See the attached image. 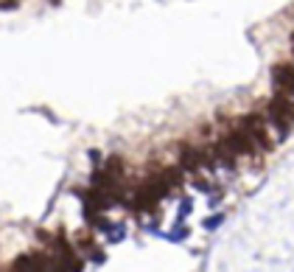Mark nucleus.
Here are the masks:
<instances>
[{
  "instance_id": "nucleus-6",
  "label": "nucleus",
  "mask_w": 294,
  "mask_h": 272,
  "mask_svg": "<svg viewBox=\"0 0 294 272\" xmlns=\"http://www.w3.org/2000/svg\"><path fill=\"white\" fill-rule=\"evenodd\" d=\"M291 45H294V36H291Z\"/></svg>"
},
{
  "instance_id": "nucleus-1",
  "label": "nucleus",
  "mask_w": 294,
  "mask_h": 272,
  "mask_svg": "<svg viewBox=\"0 0 294 272\" xmlns=\"http://www.w3.org/2000/svg\"><path fill=\"white\" fill-rule=\"evenodd\" d=\"M272 82H275L277 93L294 96V65H275L272 67Z\"/></svg>"
},
{
  "instance_id": "nucleus-3",
  "label": "nucleus",
  "mask_w": 294,
  "mask_h": 272,
  "mask_svg": "<svg viewBox=\"0 0 294 272\" xmlns=\"http://www.w3.org/2000/svg\"><path fill=\"white\" fill-rule=\"evenodd\" d=\"M191 236V230L185 227V222H177L174 224V230H168V233H162V239H165V242H185V239Z\"/></svg>"
},
{
  "instance_id": "nucleus-5",
  "label": "nucleus",
  "mask_w": 294,
  "mask_h": 272,
  "mask_svg": "<svg viewBox=\"0 0 294 272\" xmlns=\"http://www.w3.org/2000/svg\"><path fill=\"white\" fill-rule=\"evenodd\" d=\"M222 222H224V213H213V216H207V219L202 222V227H204V230H216Z\"/></svg>"
},
{
  "instance_id": "nucleus-4",
  "label": "nucleus",
  "mask_w": 294,
  "mask_h": 272,
  "mask_svg": "<svg viewBox=\"0 0 294 272\" xmlns=\"http://www.w3.org/2000/svg\"><path fill=\"white\" fill-rule=\"evenodd\" d=\"M193 211V200L191 197H185V200L180 202V213H177V222H185V216Z\"/></svg>"
},
{
  "instance_id": "nucleus-2",
  "label": "nucleus",
  "mask_w": 294,
  "mask_h": 272,
  "mask_svg": "<svg viewBox=\"0 0 294 272\" xmlns=\"http://www.w3.org/2000/svg\"><path fill=\"white\" fill-rule=\"evenodd\" d=\"M269 109L294 127V96H288V93H277V96L269 101Z\"/></svg>"
}]
</instances>
